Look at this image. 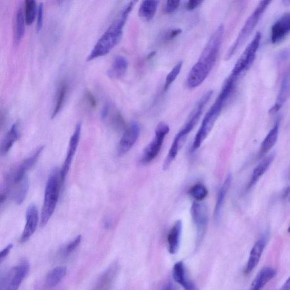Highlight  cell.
I'll return each mask as SVG.
<instances>
[{"mask_svg": "<svg viewBox=\"0 0 290 290\" xmlns=\"http://www.w3.org/2000/svg\"><path fill=\"white\" fill-rule=\"evenodd\" d=\"M68 90V83L65 80L62 81L59 84L57 93H56L55 105L52 112V119H54L62 110V106L64 104Z\"/></svg>", "mask_w": 290, "mask_h": 290, "instance_id": "obj_27", "label": "cell"}, {"mask_svg": "<svg viewBox=\"0 0 290 290\" xmlns=\"http://www.w3.org/2000/svg\"><path fill=\"white\" fill-rule=\"evenodd\" d=\"M276 271L273 268L267 267L262 269L254 279L249 290H261L274 277Z\"/></svg>", "mask_w": 290, "mask_h": 290, "instance_id": "obj_23", "label": "cell"}, {"mask_svg": "<svg viewBox=\"0 0 290 290\" xmlns=\"http://www.w3.org/2000/svg\"><path fill=\"white\" fill-rule=\"evenodd\" d=\"M283 2L285 3L284 4L285 5H289L290 1H289V0H286V1H283Z\"/></svg>", "mask_w": 290, "mask_h": 290, "instance_id": "obj_48", "label": "cell"}, {"mask_svg": "<svg viewBox=\"0 0 290 290\" xmlns=\"http://www.w3.org/2000/svg\"><path fill=\"white\" fill-rule=\"evenodd\" d=\"M237 79L235 77L229 76L226 81L222 88L220 94L205 115L200 128L198 131L192 146V153L195 152L201 146L204 141L210 133L217 122L219 116H220L223 108L230 97L233 90Z\"/></svg>", "mask_w": 290, "mask_h": 290, "instance_id": "obj_3", "label": "cell"}, {"mask_svg": "<svg viewBox=\"0 0 290 290\" xmlns=\"http://www.w3.org/2000/svg\"><path fill=\"white\" fill-rule=\"evenodd\" d=\"M30 264L26 260H23L16 269L15 274L5 290H18L25 278L30 270Z\"/></svg>", "mask_w": 290, "mask_h": 290, "instance_id": "obj_20", "label": "cell"}, {"mask_svg": "<svg viewBox=\"0 0 290 290\" xmlns=\"http://www.w3.org/2000/svg\"><path fill=\"white\" fill-rule=\"evenodd\" d=\"M140 133V126L136 122H132L127 127L118 145L119 156H123L130 151L139 139Z\"/></svg>", "mask_w": 290, "mask_h": 290, "instance_id": "obj_11", "label": "cell"}, {"mask_svg": "<svg viewBox=\"0 0 290 290\" xmlns=\"http://www.w3.org/2000/svg\"><path fill=\"white\" fill-rule=\"evenodd\" d=\"M290 93V74L288 72L285 74L283 77L280 90L276 100L275 104L273 107L269 110V114L274 115L278 112L284 105L285 103L288 100Z\"/></svg>", "mask_w": 290, "mask_h": 290, "instance_id": "obj_17", "label": "cell"}, {"mask_svg": "<svg viewBox=\"0 0 290 290\" xmlns=\"http://www.w3.org/2000/svg\"><path fill=\"white\" fill-rule=\"evenodd\" d=\"M261 40V34L258 32L254 36L252 41L247 46V47L237 61L232 70L231 75L238 79L240 75L246 72L252 64L254 59L256 58L258 49H259Z\"/></svg>", "mask_w": 290, "mask_h": 290, "instance_id": "obj_7", "label": "cell"}, {"mask_svg": "<svg viewBox=\"0 0 290 290\" xmlns=\"http://www.w3.org/2000/svg\"><path fill=\"white\" fill-rule=\"evenodd\" d=\"M180 1H168L166 2L164 11L165 13L171 14L175 12L178 9Z\"/></svg>", "mask_w": 290, "mask_h": 290, "instance_id": "obj_36", "label": "cell"}, {"mask_svg": "<svg viewBox=\"0 0 290 290\" xmlns=\"http://www.w3.org/2000/svg\"><path fill=\"white\" fill-rule=\"evenodd\" d=\"M43 13H44V6L43 3H41L39 5L38 9V18H37V29L38 32H40L43 27Z\"/></svg>", "mask_w": 290, "mask_h": 290, "instance_id": "obj_37", "label": "cell"}, {"mask_svg": "<svg viewBox=\"0 0 290 290\" xmlns=\"http://www.w3.org/2000/svg\"><path fill=\"white\" fill-rule=\"evenodd\" d=\"M169 132L167 124L161 122L157 125L155 131V136L151 142L145 148L141 156L140 163L143 165L150 164L158 156L164 144L165 137Z\"/></svg>", "mask_w": 290, "mask_h": 290, "instance_id": "obj_6", "label": "cell"}, {"mask_svg": "<svg viewBox=\"0 0 290 290\" xmlns=\"http://www.w3.org/2000/svg\"><path fill=\"white\" fill-rule=\"evenodd\" d=\"M189 194L196 201L200 202L206 199L208 194V190L207 187L203 184L198 183L191 188Z\"/></svg>", "mask_w": 290, "mask_h": 290, "instance_id": "obj_32", "label": "cell"}, {"mask_svg": "<svg viewBox=\"0 0 290 290\" xmlns=\"http://www.w3.org/2000/svg\"><path fill=\"white\" fill-rule=\"evenodd\" d=\"M182 33V30L180 29H174L169 30L166 33L165 35V40L166 41H171L174 40V38L179 36L180 34Z\"/></svg>", "mask_w": 290, "mask_h": 290, "instance_id": "obj_38", "label": "cell"}, {"mask_svg": "<svg viewBox=\"0 0 290 290\" xmlns=\"http://www.w3.org/2000/svg\"><path fill=\"white\" fill-rule=\"evenodd\" d=\"M13 246L12 244L7 246L5 249H3L2 250L0 251V264L5 260V258L8 256L10 251H11Z\"/></svg>", "mask_w": 290, "mask_h": 290, "instance_id": "obj_40", "label": "cell"}, {"mask_svg": "<svg viewBox=\"0 0 290 290\" xmlns=\"http://www.w3.org/2000/svg\"><path fill=\"white\" fill-rule=\"evenodd\" d=\"M6 122V115L2 111H0V131L5 125Z\"/></svg>", "mask_w": 290, "mask_h": 290, "instance_id": "obj_44", "label": "cell"}, {"mask_svg": "<svg viewBox=\"0 0 290 290\" xmlns=\"http://www.w3.org/2000/svg\"><path fill=\"white\" fill-rule=\"evenodd\" d=\"M20 137V131L19 125L17 123L13 124L11 128L6 133L3 139L1 147H0V153L2 155H5L8 153L13 146L14 144L19 139Z\"/></svg>", "mask_w": 290, "mask_h": 290, "instance_id": "obj_22", "label": "cell"}, {"mask_svg": "<svg viewBox=\"0 0 290 290\" xmlns=\"http://www.w3.org/2000/svg\"><path fill=\"white\" fill-rule=\"evenodd\" d=\"M111 124L116 130H122L125 128V123L123 116L119 112L116 111L111 116Z\"/></svg>", "mask_w": 290, "mask_h": 290, "instance_id": "obj_34", "label": "cell"}, {"mask_svg": "<svg viewBox=\"0 0 290 290\" xmlns=\"http://www.w3.org/2000/svg\"><path fill=\"white\" fill-rule=\"evenodd\" d=\"M290 278H289L285 282L284 285L282 286V287L279 290H290Z\"/></svg>", "mask_w": 290, "mask_h": 290, "instance_id": "obj_45", "label": "cell"}, {"mask_svg": "<svg viewBox=\"0 0 290 290\" xmlns=\"http://www.w3.org/2000/svg\"><path fill=\"white\" fill-rule=\"evenodd\" d=\"M135 3L136 1H130L124 7L114 22L92 49L87 59L88 62L107 55L119 43L123 37L124 27Z\"/></svg>", "mask_w": 290, "mask_h": 290, "instance_id": "obj_2", "label": "cell"}, {"mask_svg": "<svg viewBox=\"0 0 290 290\" xmlns=\"http://www.w3.org/2000/svg\"><path fill=\"white\" fill-rule=\"evenodd\" d=\"M26 225L20 239L21 243H26L36 231L39 222L38 208L35 205L28 207L26 215Z\"/></svg>", "mask_w": 290, "mask_h": 290, "instance_id": "obj_14", "label": "cell"}, {"mask_svg": "<svg viewBox=\"0 0 290 290\" xmlns=\"http://www.w3.org/2000/svg\"><path fill=\"white\" fill-rule=\"evenodd\" d=\"M25 20H24V13L22 8L18 9L16 17L15 22V41L17 43L23 37L25 31Z\"/></svg>", "mask_w": 290, "mask_h": 290, "instance_id": "obj_30", "label": "cell"}, {"mask_svg": "<svg viewBox=\"0 0 290 290\" xmlns=\"http://www.w3.org/2000/svg\"><path fill=\"white\" fill-rule=\"evenodd\" d=\"M65 267H58L54 269L47 275L46 278V284L48 287L53 288L58 285L66 274Z\"/></svg>", "mask_w": 290, "mask_h": 290, "instance_id": "obj_29", "label": "cell"}, {"mask_svg": "<svg viewBox=\"0 0 290 290\" xmlns=\"http://www.w3.org/2000/svg\"><path fill=\"white\" fill-rule=\"evenodd\" d=\"M271 2V1H261L258 4L256 9L247 20L242 30H240L238 37L226 53L225 57V60H230L235 53L239 50V49L245 43L247 39L253 33L265 10H267Z\"/></svg>", "mask_w": 290, "mask_h": 290, "instance_id": "obj_5", "label": "cell"}, {"mask_svg": "<svg viewBox=\"0 0 290 290\" xmlns=\"http://www.w3.org/2000/svg\"><path fill=\"white\" fill-rule=\"evenodd\" d=\"M6 198V194H0V203H3Z\"/></svg>", "mask_w": 290, "mask_h": 290, "instance_id": "obj_46", "label": "cell"}, {"mask_svg": "<svg viewBox=\"0 0 290 290\" xmlns=\"http://www.w3.org/2000/svg\"><path fill=\"white\" fill-rule=\"evenodd\" d=\"M160 2L153 0L144 1L140 6L139 15L141 19L146 21L153 20L157 12Z\"/></svg>", "mask_w": 290, "mask_h": 290, "instance_id": "obj_26", "label": "cell"}, {"mask_svg": "<svg viewBox=\"0 0 290 290\" xmlns=\"http://www.w3.org/2000/svg\"><path fill=\"white\" fill-rule=\"evenodd\" d=\"M275 156V153H271L266 158H265L256 167L253 169L252 176H251L250 181L248 186V188H249L256 185L257 182L267 172L269 168L270 167L272 162H273Z\"/></svg>", "mask_w": 290, "mask_h": 290, "instance_id": "obj_21", "label": "cell"}, {"mask_svg": "<svg viewBox=\"0 0 290 290\" xmlns=\"http://www.w3.org/2000/svg\"><path fill=\"white\" fill-rule=\"evenodd\" d=\"M37 12V3L34 0H26L24 2V17L27 26L34 22Z\"/></svg>", "mask_w": 290, "mask_h": 290, "instance_id": "obj_31", "label": "cell"}, {"mask_svg": "<svg viewBox=\"0 0 290 290\" xmlns=\"http://www.w3.org/2000/svg\"><path fill=\"white\" fill-rule=\"evenodd\" d=\"M290 31V13H286L277 22H275L271 29V41L272 43L277 44L288 36Z\"/></svg>", "mask_w": 290, "mask_h": 290, "instance_id": "obj_13", "label": "cell"}, {"mask_svg": "<svg viewBox=\"0 0 290 290\" xmlns=\"http://www.w3.org/2000/svg\"><path fill=\"white\" fill-rule=\"evenodd\" d=\"M224 33L225 27L221 24L211 35L199 60L190 70L187 77L186 84L189 88L200 86L207 79L217 62Z\"/></svg>", "mask_w": 290, "mask_h": 290, "instance_id": "obj_1", "label": "cell"}, {"mask_svg": "<svg viewBox=\"0 0 290 290\" xmlns=\"http://www.w3.org/2000/svg\"><path fill=\"white\" fill-rule=\"evenodd\" d=\"M155 54H156V52H151L150 54H148L147 56L146 59L147 60L151 59L154 57Z\"/></svg>", "mask_w": 290, "mask_h": 290, "instance_id": "obj_47", "label": "cell"}, {"mask_svg": "<svg viewBox=\"0 0 290 290\" xmlns=\"http://www.w3.org/2000/svg\"><path fill=\"white\" fill-rule=\"evenodd\" d=\"M44 147L41 146L35 151L33 156L27 158L21 164L19 167L15 171L12 172L7 179V185L9 186L13 185H16L22 181L24 178H26V173L28 171L33 167L37 162L39 158L43 151Z\"/></svg>", "mask_w": 290, "mask_h": 290, "instance_id": "obj_9", "label": "cell"}, {"mask_svg": "<svg viewBox=\"0 0 290 290\" xmlns=\"http://www.w3.org/2000/svg\"><path fill=\"white\" fill-rule=\"evenodd\" d=\"M118 270V265L115 264L111 265L102 275L94 290H107L114 282Z\"/></svg>", "mask_w": 290, "mask_h": 290, "instance_id": "obj_24", "label": "cell"}, {"mask_svg": "<svg viewBox=\"0 0 290 290\" xmlns=\"http://www.w3.org/2000/svg\"><path fill=\"white\" fill-rule=\"evenodd\" d=\"M86 99L87 101L88 104L92 108H94L97 107V101L96 98L94 97V95L92 94L91 92L87 90L86 93Z\"/></svg>", "mask_w": 290, "mask_h": 290, "instance_id": "obj_39", "label": "cell"}, {"mask_svg": "<svg viewBox=\"0 0 290 290\" xmlns=\"http://www.w3.org/2000/svg\"><path fill=\"white\" fill-rule=\"evenodd\" d=\"M11 188H9L11 191V196L13 199L16 201L18 204H21L23 202L26 197L28 189H29V182L27 179V177L22 181L16 184L13 186H10Z\"/></svg>", "mask_w": 290, "mask_h": 290, "instance_id": "obj_25", "label": "cell"}, {"mask_svg": "<svg viewBox=\"0 0 290 290\" xmlns=\"http://www.w3.org/2000/svg\"><path fill=\"white\" fill-rule=\"evenodd\" d=\"M62 183L60 177V169L55 168L49 176L46 186L44 203L42 207L41 226L44 227L52 216L57 206L60 189Z\"/></svg>", "mask_w": 290, "mask_h": 290, "instance_id": "obj_4", "label": "cell"}, {"mask_svg": "<svg viewBox=\"0 0 290 290\" xmlns=\"http://www.w3.org/2000/svg\"><path fill=\"white\" fill-rule=\"evenodd\" d=\"M81 129H82V123L80 122L77 124L73 135L70 138L66 158L64 162H63L62 169H60V177H61L62 185L65 182L70 166L72 165L74 155H75L78 146H79Z\"/></svg>", "mask_w": 290, "mask_h": 290, "instance_id": "obj_10", "label": "cell"}, {"mask_svg": "<svg viewBox=\"0 0 290 290\" xmlns=\"http://www.w3.org/2000/svg\"><path fill=\"white\" fill-rule=\"evenodd\" d=\"M279 129V122L276 123L273 128H272L264 139L261 145L260 153L265 154L269 151L275 145L278 140Z\"/></svg>", "mask_w": 290, "mask_h": 290, "instance_id": "obj_28", "label": "cell"}, {"mask_svg": "<svg viewBox=\"0 0 290 290\" xmlns=\"http://www.w3.org/2000/svg\"><path fill=\"white\" fill-rule=\"evenodd\" d=\"M203 2V1H201V0H192V1H189L187 3L186 9L189 10V11H192V10L198 8Z\"/></svg>", "mask_w": 290, "mask_h": 290, "instance_id": "obj_41", "label": "cell"}, {"mask_svg": "<svg viewBox=\"0 0 290 290\" xmlns=\"http://www.w3.org/2000/svg\"><path fill=\"white\" fill-rule=\"evenodd\" d=\"M183 230V223L181 220L176 221L168 235V250L169 253L175 254L179 249Z\"/></svg>", "mask_w": 290, "mask_h": 290, "instance_id": "obj_18", "label": "cell"}, {"mask_svg": "<svg viewBox=\"0 0 290 290\" xmlns=\"http://www.w3.org/2000/svg\"><path fill=\"white\" fill-rule=\"evenodd\" d=\"M173 278L185 290H199L197 286L187 277L186 268L183 262L176 263L173 268Z\"/></svg>", "mask_w": 290, "mask_h": 290, "instance_id": "obj_16", "label": "cell"}, {"mask_svg": "<svg viewBox=\"0 0 290 290\" xmlns=\"http://www.w3.org/2000/svg\"><path fill=\"white\" fill-rule=\"evenodd\" d=\"M231 183L232 175L229 174L226 177L224 183H223L221 188L219 189L214 211V220L217 224L221 221L223 206H224L226 197L227 196L229 188H230Z\"/></svg>", "mask_w": 290, "mask_h": 290, "instance_id": "obj_15", "label": "cell"}, {"mask_svg": "<svg viewBox=\"0 0 290 290\" xmlns=\"http://www.w3.org/2000/svg\"><path fill=\"white\" fill-rule=\"evenodd\" d=\"M110 112V105L109 104H106L104 105L101 114V118L103 120H105L107 119L108 115Z\"/></svg>", "mask_w": 290, "mask_h": 290, "instance_id": "obj_42", "label": "cell"}, {"mask_svg": "<svg viewBox=\"0 0 290 290\" xmlns=\"http://www.w3.org/2000/svg\"><path fill=\"white\" fill-rule=\"evenodd\" d=\"M128 60L123 56L115 58L111 68L107 71V75L112 80H119L125 75L128 68Z\"/></svg>", "mask_w": 290, "mask_h": 290, "instance_id": "obj_19", "label": "cell"}, {"mask_svg": "<svg viewBox=\"0 0 290 290\" xmlns=\"http://www.w3.org/2000/svg\"><path fill=\"white\" fill-rule=\"evenodd\" d=\"M81 240H82V236H81V235H79L73 240V241L69 243L68 245L66 246L65 249V253L66 255H68V254L73 252V251L77 249V247L80 245Z\"/></svg>", "mask_w": 290, "mask_h": 290, "instance_id": "obj_35", "label": "cell"}, {"mask_svg": "<svg viewBox=\"0 0 290 290\" xmlns=\"http://www.w3.org/2000/svg\"><path fill=\"white\" fill-rule=\"evenodd\" d=\"M190 213L197 230V242L200 243L206 232L208 224V214L206 207L194 201L190 208Z\"/></svg>", "mask_w": 290, "mask_h": 290, "instance_id": "obj_8", "label": "cell"}, {"mask_svg": "<svg viewBox=\"0 0 290 290\" xmlns=\"http://www.w3.org/2000/svg\"><path fill=\"white\" fill-rule=\"evenodd\" d=\"M269 236V234L268 232L265 233L254 244L251 249L249 259L248 260L245 270V273L246 274L250 273L259 264L262 253L267 246Z\"/></svg>", "mask_w": 290, "mask_h": 290, "instance_id": "obj_12", "label": "cell"}, {"mask_svg": "<svg viewBox=\"0 0 290 290\" xmlns=\"http://www.w3.org/2000/svg\"><path fill=\"white\" fill-rule=\"evenodd\" d=\"M162 290H179L178 286L171 281H169L166 284Z\"/></svg>", "mask_w": 290, "mask_h": 290, "instance_id": "obj_43", "label": "cell"}, {"mask_svg": "<svg viewBox=\"0 0 290 290\" xmlns=\"http://www.w3.org/2000/svg\"><path fill=\"white\" fill-rule=\"evenodd\" d=\"M183 66V62L180 61L176 63L175 66L171 70L166 77V82L164 86V90H167L171 84L174 82L176 78L181 71Z\"/></svg>", "mask_w": 290, "mask_h": 290, "instance_id": "obj_33", "label": "cell"}]
</instances>
